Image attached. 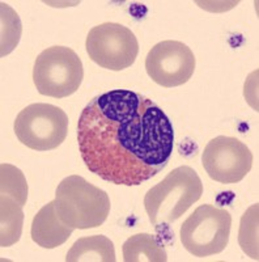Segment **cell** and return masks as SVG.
Returning <instances> with one entry per match:
<instances>
[{"label":"cell","instance_id":"6da1fadb","mask_svg":"<svg viewBox=\"0 0 259 262\" xmlns=\"http://www.w3.org/2000/svg\"><path fill=\"white\" fill-rule=\"evenodd\" d=\"M78 143L90 172L111 184L136 186L168 165L174 128L151 98L113 90L96 96L83 109Z\"/></svg>","mask_w":259,"mask_h":262},{"label":"cell","instance_id":"7a4b0ae2","mask_svg":"<svg viewBox=\"0 0 259 262\" xmlns=\"http://www.w3.org/2000/svg\"><path fill=\"white\" fill-rule=\"evenodd\" d=\"M202 194L203 184L198 173L191 167L182 165L147 191L144 207L151 223L164 226L178 221Z\"/></svg>","mask_w":259,"mask_h":262},{"label":"cell","instance_id":"3957f363","mask_svg":"<svg viewBox=\"0 0 259 262\" xmlns=\"http://www.w3.org/2000/svg\"><path fill=\"white\" fill-rule=\"evenodd\" d=\"M54 201L60 219L74 229L97 228L110 212L106 191L76 174L60 181Z\"/></svg>","mask_w":259,"mask_h":262},{"label":"cell","instance_id":"277c9868","mask_svg":"<svg viewBox=\"0 0 259 262\" xmlns=\"http://www.w3.org/2000/svg\"><path fill=\"white\" fill-rule=\"evenodd\" d=\"M84 78L81 59L72 49L51 46L37 57L33 81L41 95L63 98L74 95Z\"/></svg>","mask_w":259,"mask_h":262},{"label":"cell","instance_id":"5b68a950","mask_svg":"<svg viewBox=\"0 0 259 262\" xmlns=\"http://www.w3.org/2000/svg\"><path fill=\"white\" fill-rule=\"evenodd\" d=\"M232 227L229 211L214 205H203L181 226L179 237L189 253L209 257L221 253L228 245Z\"/></svg>","mask_w":259,"mask_h":262},{"label":"cell","instance_id":"8992f818","mask_svg":"<svg viewBox=\"0 0 259 262\" xmlns=\"http://www.w3.org/2000/svg\"><path fill=\"white\" fill-rule=\"evenodd\" d=\"M13 128L24 146L36 151H51L67 138L68 117L55 105L32 104L17 114Z\"/></svg>","mask_w":259,"mask_h":262},{"label":"cell","instance_id":"52a82bcc","mask_svg":"<svg viewBox=\"0 0 259 262\" xmlns=\"http://www.w3.org/2000/svg\"><path fill=\"white\" fill-rule=\"evenodd\" d=\"M85 48L96 64L110 71L128 69L139 54V42L132 30L116 23H104L92 28Z\"/></svg>","mask_w":259,"mask_h":262},{"label":"cell","instance_id":"ba28073f","mask_svg":"<svg viewBox=\"0 0 259 262\" xmlns=\"http://www.w3.org/2000/svg\"><path fill=\"white\" fill-rule=\"evenodd\" d=\"M209 179L220 184H237L253 167V154L237 138L216 137L207 143L202 155Z\"/></svg>","mask_w":259,"mask_h":262},{"label":"cell","instance_id":"9c48e42d","mask_svg":"<svg viewBox=\"0 0 259 262\" xmlns=\"http://www.w3.org/2000/svg\"><path fill=\"white\" fill-rule=\"evenodd\" d=\"M147 74L165 88L187 83L195 71L193 50L179 41H162L149 50L146 58Z\"/></svg>","mask_w":259,"mask_h":262},{"label":"cell","instance_id":"30bf717a","mask_svg":"<svg viewBox=\"0 0 259 262\" xmlns=\"http://www.w3.org/2000/svg\"><path fill=\"white\" fill-rule=\"evenodd\" d=\"M74 228L60 219L55 209V201H51L33 217L30 235L32 240L45 249H55L71 237Z\"/></svg>","mask_w":259,"mask_h":262},{"label":"cell","instance_id":"8fae6325","mask_svg":"<svg viewBox=\"0 0 259 262\" xmlns=\"http://www.w3.org/2000/svg\"><path fill=\"white\" fill-rule=\"evenodd\" d=\"M67 262H115V249L104 235L81 237L74 243L66 256Z\"/></svg>","mask_w":259,"mask_h":262},{"label":"cell","instance_id":"7c38bea8","mask_svg":"<svg viewBox=\"0 0 259 262\" xmlns=\"http://www.w3.org/2000/svg\"><path fill=\"white\" fill-rule=\"evenodd\" d=\"M126 262H167L165 248L153 235L137 233L128 237L122 247Z\"/></svg>","mask_w":259,"mask_h":262},{"label":"cell","instance_id":"4fadbf2b","mask_svg":"<svg viewBox=\"0 0 259 262\" xmlns=\"http://www.w3.org/2000/svg\"><path fill=\"white\" fill-rule=\"evenodd\" d=\"M0 247L7 248L16 244L22 235L24 212L22 206L12 196L2 195L0 200Z\"/></svg>","mask_w":259,"mask_h":262},{"label":"cell","instance_id":"5bb4252c","mask_svg":"<svg viewBox=\"0 0 259 262\" xmlns=\"http://www.w3.org/2000/svg\"><path fill=\"white\" fill-rule=\"evenodd\" d=\"M258 210L259 205L250 206L245 211L241 217L239 232V243L241 249L244 250L251 259H259L258 253Z\"/></svg>","mask_w":259,"mask_h":262},{"label":"cell","instance_id":"9a60e30c","mask_svg":"<svg viewBox=\"0 0 259 262\" xmlns=\"http://www.w3.org/2000/svg\"><path fill=\"white\" fill-rule=\"evenodd\" d=\"M0 193L12 196L22 207L28 201V182L24 173L11 164L0 165Z\"/></svg>","mask_w":259,"mask_h":262},{"label":"cell","instance_id":"2e32d148","mask_svg":"<svg viewBox=\"0 0 259 262\" xmlns=\"http://www.w3.org/2000/svg\"><path fill=\"white\" fill-rule=\"evenodd\" d=\"M2 57L16 49L21 37V21L8 4L2 3Z\"/></svg>","mask_w":259,"mask_h":262}]
</instances>
